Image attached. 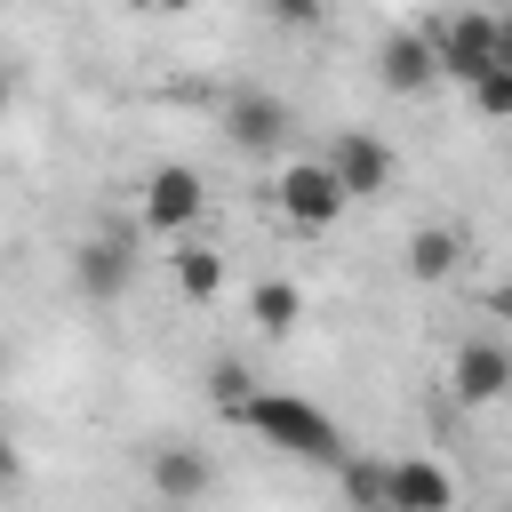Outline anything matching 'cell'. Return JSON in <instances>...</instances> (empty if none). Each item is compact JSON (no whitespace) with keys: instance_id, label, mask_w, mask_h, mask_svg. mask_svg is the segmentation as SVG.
I'll use <instances>...</instances> for the list:
<instances>
[{"instance_id":"obj_1","label":"cell","mask_w":512,"mask_h":512,"mask_svg":"<svg viewBox=\"0 0 512 512\" xmlns=\"http://www.w3.org/2000/svg\"><path fill=\"white\" fill-rule=\"evenodd\" d=\"M240 424L264 440V448H280V456H296V464H344L352 448H344V424L328 416V408H312V400H296V392H248L240 400Z\"/></svg>"},{"instance_id":"obj_2","label":"cell","mask_w":512,"mask_h":512,"mask_svg":"<svg viewBox=\"0 0 512 512\" xmlns=\"http://www.w3.org/2000/svg\"><path fill=\"white\" fill-rule=\"evenodd\" d=\"M432 48H440V80H488L496 72V16L464 8V16H440L432 24Z\"/></svg>"},{"instance_id":"obj_3","label":"cell","mask_w":512,"mask_h":512,"mask_svg":"<svg viewBox=\"0 0 512 512\" xmlns=\"http://www.w3.org/2000/svg\"><path fill=\"white\" fill-rule=\"evenodd\" d=\"M344 176L328 168V160H296L288 176H280V208H288V224H304V232H320V224H336L344 216Z\"/></svg>"},{"instance_id":"obj_4","label":"cell","mask_w":512,"mask_h":512,"mask_svg":"<svg viewBox=\"0 0 512 512\" xmlns=\"http://www.w3.org/2000/svg\"><path fill=\"white\" fill-rule=\"evenodd\" d=\"M448 392H456L464 408H488V400H504V392H512V344H496V336H472V344H456V360H448Z\"/></svg>"},{"instance_id":"obj_5","label":"cell","mask_w":512,"mask_h":512,"mask_svg":"<svg viewBox=\"0 0 512 512\" xmlns=\"http://www.w3.org/2000/svg\"><path fill=\"white\" fill-rule=\"evenodd\" d=\"M320 160L344 176V192H352V200H376V192L392 184V144H384V136H368V128H336Z\"/></svg>"},{"instance_id":"obj_6","label":"cell","mask_w":512,"mask_h":512,"mask_svg":"<svg viewBox=\"0 0 512 512\" xmlns=\"http://www.w3.org/2000/svg\"><path fill=\"white\" fill-rule=\"evenodd\" d=\"M72 280H80V296H88V304H120V296H128V280H136V248H128V232H96V240H80Z\"/></svg>"},{"instance_id":"obj_7","label":"cell","mask_w":512,"mask_h":512,"mask_svg":"<svg viewBox=\"0 0 512 512\" xmlns=\"http://www.w3.org/2000/svg\"><path fill=\"white\" fill-rule=\"evenodd\" d=\"M200 168H184V160H168V168H152L144 176V224L152 232H192L200 224Z\"/></svg>"},{"instance_id":"obj_8","label":"cell","mask_w":512,"mask_h":512,"mask_svg":"<svg viewBox=\"0 0 512 512\" xmlns=\"http://www.w3.org/2000/svg\"><path fill=\"white\" fill-rule=\"evenodd\" d=\"M144 472H152V496H160L168 512H192V504L216 488V464H208L200 448H184V440H160Z\"/></svg>"},{"instance_id":"obj_9","label":"cell","mask_w":512,"mask_h":512,"mask_svg":"<svg viewBox=\"0 0 512 512\" xmlns=\"http://www.w3.org/2000/svg\"><path fill=\"white\" fill-rule=\"evenodd\" d=\"M376 80H384L392 96H424V88L440 80L432 32H384V40H376Z\"/></svg>"},{"instance_id":"obj_10","label":"cell","mask_w":512,"mask_h":512,"mask_svg":"<svg viewBox=\"0 0 512 512\" xmlns=\"http://www.w3.org/2000/svg\"><path fill=\"white\" fill-rule=\"evenodd\" d=\"M288 128H296V120H288V104H280V96H264V88H240V96L224 104V136H232L240 152H280V144H288Z\"/></svg>"},{"instance_id":"obj_11","label":"cell","mask_w":512,"mask_h":512,"mask_svg":"<svg viewBox=\"0 0 512 512\" xmlns=\"http://www.w3.org/2000/svg\"><path fill=\"white\" fill-rule=\"evenodd\" d=\"M392 504L400 512H456V480L432 456H400L392 464Z\"/></svg>"},{"instance_id":"obj_12","label":"cell","mask_w":512,"mask_h":512,"mask_svg":"<svg viewBox=\"0 0 512 512\" xmlns=\"http://www.w3.org/2000/svg\"><path fill=\"white\" fill-rule=\"evenodd\" d=\"M336 488H344L352 512H400V504H392V464H384V456H344V464H336Z\"/></svg>"},{"instance_id":"obj_13","label":"cell","mask_w":512,"mask_h":512,"mask_svg":"<svg viewBox=\"0 0 512 512\" xmlns=\"http://www.w3.org/2000/svg\"><path fill=\"white\" fill-rule=\"evenodd\" d=\"M456 264H464V240H456V232H440V224H424V232L408 240V272H416V280H448Z\"/></svg>"},{"instance_id":"obj_14","label":"cell","mask_w":512,"mask_h":512,"mask_svg":"<svg viewBox=\"0 0 512 512\" xmlns=\"http://www.w3.org/2000/svg\"><path fill=\"white\" fill-rule=\"evenodd\" d=\"M176 288H184L192 304H208V296L224 288V256H216L208 240H184V248H176Z\"/></svg>"},{"instance_id":"obj_15","label":"cell","mask_w":512,"mask_h":512,"mask_svg":"<svg viewBox=\"0 0 512 512\" xmlns=\"http://www.w3.org/2000/svg\"><path fill=\"white\" fill-rule=\"evenodd\" d=\"M248 312H256V328H264V336H288V328H296V312H304V296H296L288 280H256Z\"/></svg>"},{"instance_id":"obj_16","label":"cell","mask_w":512,"mask_h":512,"mask_svg":"<svg viewBox=\"0 0 512 512\" xmlns=\"http://www.w3.org/2000/svg\"><path fill=\"white\" fill-rule=\"evenodd\" d=\"M472 112L480 120H512V64H496L488 80H472Z\"/></svg>"},{"instance_id":"obj_17","label":"cell","mask_w":512,"mask_h":512,"mask_svg":"<svg viewBox=\"0 0 512 512\" xmlns=\"http://www.w3.org/2000/svg\"><path fill=\"white\" fill-rule=\"evenodd\" d=\"M288 32H320V16H328V0H264Z\"/></svg>"},{"instance_id":"obj_18","label":"cell","mask_w":512,"mask_h":512,"mask_svg":"<svg viewBox=\"0 0 512 512\" xmlns=\"http://www.w3.org/2000/svg\"><path fill=\"white\" fill-rule=\"evenodd\" d=\"M208 392H216V408H224V416H240V400H248V376H240L232 360H216V384H208Z\"/></svg>"},{"instance_id":"obj_19","label":"cell","mask_w":512,"mask_h":512,"mask_svg":"<svg viewBox=\"0 0 512 512\" xmlns=\"http://www.w3.org/2000/svg\"><path fill=\"white\" fill-rule=\"evenodd\" d=\"M496 64H512V16H496Z\"/></svg>"},{"instance_id":"obj_20","label":"cell","mask_w":512,"mask_h":512,"mask_svg":"<svg viewBox=\"0 0 512 512\" xmlns=\"http://www.w3.org/2000/svg\"><path fill=\"white\" fill-rule=\"evenodd\" d=\"M488 304H496V312H504V320H512V288H496V296H488Z\"/></svg>"},{"instance_id":"obj_21","label":"cell","mask_w":512,"mask_h":512,"mask_svg":"<svg viewBox=\"0 0 512 512\" xmlns=\"http://www.w3.org/2000/svg\"><path fill=\"white\" fill-rule=\"evenodd\" d=\"M128 8H184V0H128Z\"/></svg>"}]
</instances>
